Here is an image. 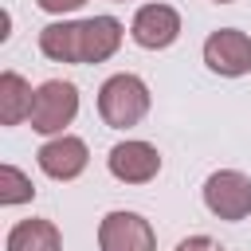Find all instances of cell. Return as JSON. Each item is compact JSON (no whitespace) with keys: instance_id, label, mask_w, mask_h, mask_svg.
I'll use <instances>...</instances> for the list:
<instances>
[{"instance_id":"obj_17","label":"cell","mask_w":251,"mask_h":251,"mask_svg":"<svg viewBox=\"0 0 251 251\" xmlns=\"http://www.w3.org/2000/svg\"><path fill=\"white\" fill-rule=\"evenodd\" d=\"M118 4H126V0H118Z\"/></svg>"},{"instance_id":"obj_10","label":"cell","mask_w":251,"mask_h":251,"mask_svg":"<svg viewBox=\"0 0 251 251\" xmlns=\"http://www.w3.org/2000/svg\"><path fill=\"white\" fill-rule=\"evenodd\" d=\"M31 102H35V90L16 71H4L0 75V126H20L24 118H31Z\"/></svg>"},{"instance_id":"obj_15","label":"cell","mask_w":251,"mask_h":251,"mask_svg":"<svg viewBox=\"0 0 251 251\" xmlns=\"http://www.w3.org/2000/svg\"><path fill=\"white\" fill-rule=\"evenodd\" d=\"M43 12H55V16H63V12H75V8H82L86 0H35Z\"/></svg>"},{"instance_id":"obj_13","label":"cell","mask_w":251,"mask_h":251,"mask_svg":"<svg viewBox=\"0 0 251 251\" xmlns=\"http://www.w3.org/2000/svg\"><path fill=\"white\" fill-rule=\"evenodd\" d=\"M31 196H35V184L16 165H0V204L12 208V204H27Z\"/></svg>"},{"instance_id":"obj_1","label":"cell","mask_w":251,"mask_h":251,"mask_svg":"<svg viewBox=\"0 0 251 251\" xmlns=\"http://www.w3.org/2000/svg\"><path fill=\"white\" fill-rule=\"evenodd\" d=\"M98 114L114 129H129L149 114V86L137 75H114L98 90Z\"/></svg>"},{"instance_id":"obj_14","label":"cell","mask_w":251,"mask_h":251,"mask_svg":"<svg viewBox=\"0 0 251 251\" xmlns=\"http://www.w3.org/2000/svg\"><path fill=\"white\" fill-rule=\"evenodd\" d=\"M176 251H224V247L216 239H208V235H188V239L176 243Z\"/></svg>"},{"instance_id":"obj_6","label":"cell","mask_w":251,"mask_h":251,"mask_svg":"<svg viewBox=\"0 0 251 251\" xmlns=\"http://www.w3.org/2000/svg\"><path fill=\"white\" fill-rule=\"evenodd\" d=\"M129 35H133V43L145 47V51H165V47H173L176 35H180V16H176V8H169V4H145V8H137L133 24H129Z\"/></svg>"},{"instance_id":"obj_3","label":"cell","mask_w":251,"mask_h":251,"mask_svg":"<svg viewBox=\"0 0 251 251\" xmlns=\"http://www.w3.org/2000/svg\"><path fill=\"white\" fill-rule=\"evenodd\" d=\"M204 204L216 220H247L251 216V176L235 173V169H220L204 180Z\"/></svg>"},{"instance_id":"obj_8","label":"cell","mask_w":251,"mask_h":251,"mask_svg":"<svg viewBox=\"0 0 251 251\" xmlns=\"http://www.w3.org/2000/svg\"><path fill=\"white\" fill-rule=\"evenodd\" d=\"M35 157H39V169H43L51 180H75V176L86 169L90 149H86V141H82V137L59 133V137H51Z\"/></svg>"},{"instance_id":"obj_12","label":"cell","mask_w":251,"mask_h":251,"mask_svg":"<svg viewBox=\"0 0 251 251\" xmlns=\"http://www.w3.org/2000/svg\"><path fill=\"white\" fill-rule=\"evenodd\" d=\"M39 51L55 63H78V20L47 24L39 31Z\"/></svg>"},{"instance_id":"obj_9","label":"cell","mask_w":251,"mask_h":251,"mask_svg":"<svg viewBox=\"0 0 251 251\" xmlns=\"http://www.w3.org/2000/svg\"><path fill=\"white\" fill-rule=\"evenodd\" d=\"M122 24L114 16L78 20V63H106L122 47Z\"/></svg>"},{"instance_id":"obj_2","label":"cell","mask_w":251,"mask_h":251,"mask_svg":"<svg viewBox=\"0 0 251 251\" xmlns=\"http://www.w3.org/2000/svg\"><path fill=\"white\" fill-rule=\"evenodd\" d=\"M75 114H78V86L63 82V78H51L35 90L27 122H31L35 133H63V126H71Z\"/></svg>"},{"instance_id":"obj_5","label":"cell","mask_w":251,"mask_h":251,"mask_svg":"<svg viewBox=\"0 0 251 251\" xmlns=\"http://www.w3.org/2000/svg\"><path fill=\"white\" fill-rule=\"evenodd\" d=\"M98 247L102 251H157L153 224L137 212H110L98 224Z\"/></svg>"},{"instance_id":"obj_16","label":"cell","mask_w":251,"mask_h":251,"mask_svg":"<svg viewBox=\"0 0 251 251\" xmlns=\"http://www.w3.org/2000/svg\"><path fill=\"white\" fill-rule=\"evenodd\" d=\"M212 4H231V0H212Z\"/></svg>"},{"instance_id":"obj_11","label":"cell","mask_w":251,"mask_h":251,"mask_svg":"<svg viewBox=\"0 0 251 251\" xmlns=\"http://www.w3.org/2000/svg\"><path fill=\"white\" fill-rule=\"evenodd\" d=\"M8 251H63V235L51 220H20L8 231Z\"/></svg>"},{"instance_id":"obj_4","label":"cell","mask_w":251,"mask_h":251,"mask_svg":"<svg viewBox=\"0 0 251 251\" xmlns=\"http://www.w3.org/2000/svg\"><path fill=\"white\" fill-rule=\"evenodd\" d=\"M204 63L208 71L224 78H239L251 71V35L239 27H220L204 39Z\"/></svg>"},{"instance_id":"obj_7","label":"cell","mask_w":251,"mask_h":251,"mask_svg":"<svg viewBox=\"0 0 251 251\" xmlns=\"http://www.w3.org/2000/svg\"><path fill=\"white\" fill-rule=\"evenodd\" d=\"M106 165L122 184H145V180H153L161 173V153L149 141H118L110 149Z\"/></svg>"}]
</instances>
